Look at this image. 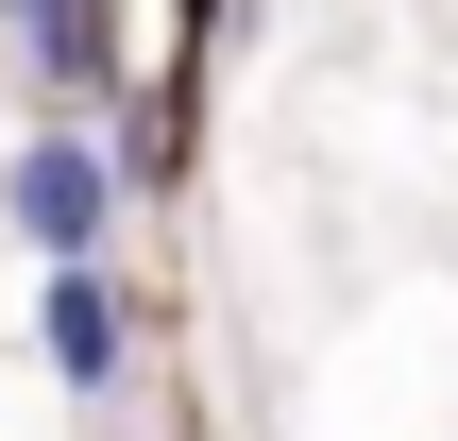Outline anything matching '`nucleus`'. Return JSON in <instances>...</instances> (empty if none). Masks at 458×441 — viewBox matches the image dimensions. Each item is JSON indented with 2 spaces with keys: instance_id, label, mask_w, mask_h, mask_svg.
Wrapping results in <instances>:
<instances>
[{
  "instance_id": "nucleus-1",
  "label": "nucleus",
  "mask_w": 458,
  "mask_h": 441,
  "mask_svg": "<svg viewBox=\"0 0 458 441\" xmlns=\"http://www.w3.org/2000/svg\"><path fill=\"white\" fill-rule=\"evenodd\" d=\"M0 221L34 238V272H51V255H119V153H102L85 119H34L17 170H0Z\"/></svg>"
},
{
  "instance_id": "nucleus-2",
  "label": "nucleus",
  "mask_w": 458,
  "mask_h": 441,
  "mask_svg": "<svg viewBox=\"0 0 458 441\" xmlns=\"http://www.w3.org/2000/svg\"><path fill=\"white\" fill-rule=\"evenodd\" d=\"M34 340H51V374L102 408V391L136 374V323H119V255H51V272H34Z\"/></svg>"
},
{
  "instance_id": "nucleus-3",
  "label": "nucleus",
  "mask_w": 458,
  "mask_h": 441,
  "mask_svg": "<svg viewBox=\"0 0 458 441\" xmlns=\"http://www.w3.org/2000/svg\"><path fill=\"white\" fill-rule=\"evenodd\" d=\"M0 17H17V51L68 102H119V0H0Z\"/></svg>"
}]
</instances>
